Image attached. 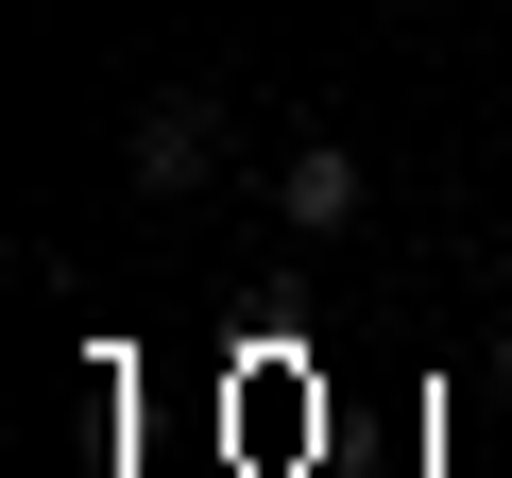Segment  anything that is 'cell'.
<instances>
[{
	"mask_svg": "<svg viewBox=\"0 0 512 478\" xmlns=\"http://www.w3.org/2000/svg\"><path fill=\"white\" fill-rule=\"evenodd\" d=\"M120 188H137V205H188V188H222V103H205V86H154V103L120 120Z\"/></svg>",
	"mask_w": 512,
	"mask_h": 478,
	"instance_id": "obj_1",
	"label": "cell"
},
{
	"mask_svg": "<svg viewBox=\"0 0 512 478\" xmlns=\"http://www.w3.org/2000/svg\"><path fill=\"white\" fill-rule=\"evenodd\" d=\"M359 205H376V171H359L342 137H291V154H274V222H291V239H342Z\"/></svg>",
	"mask_w": 512,
	"mask_h": 478,
	"instance_id": "obj_2",
	"label": "cell"
}]
</instances>
